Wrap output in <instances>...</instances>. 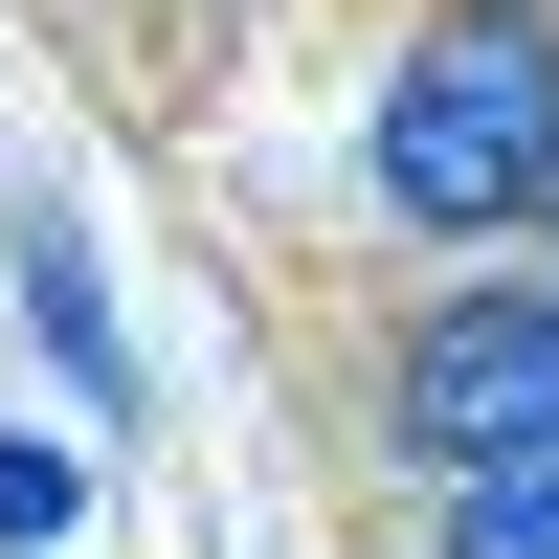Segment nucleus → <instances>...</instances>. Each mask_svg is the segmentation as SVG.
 Segmentation results:
<instances>
[{
    "mask_svg": "<svg viewBox=\"0 0 559 559\" xmlns=\"http://www.w3.org/2000/svg\"><path fill=\"white\" fill-rule=\"evenodd\" d=\"M358 202L403 247H537L559 224V0H426L358 90Z\"/></svg>",
    "mask_w": 559,
    "mask_h": 559,
    "instance_id": "obj_1",
    "label": "nucleus"
},
{
    "mask_svg": "<svg viewBox=\"0 0 559 559\" xmlns=\"http://www.w3.org/2000/svg\"><path fill=\"white\" fill-rule=\"evenodd\" d=\"M358 403H381V471H403V492L537 448V426H559V269H448V292H403Z\"/></svg>",
    "mask_w": 559,
    "mask_h": 559,
    "instance_id": "obj_2",
    "label": "nucleus"
},
{
    "mask_svg": "<svg viewBox=\"0 0 559 559\" xmlns=\"http://www.w3.org/2000/svg\"><path fill=\"white\" fill-rule=\"evenodd\" d=\"M537 247H559V224H537Z\"/></svg>",
    "mask_w": 559,
    "mask_h": 559,
    "instance_id": "obj_6",
    "label": "nucleus"
},
{
    "mask_svg": "<svg viewBox=\"0 0 559 559\" xmlns=\"http://www.w3.org/2000/svg\"><path fill=\"white\" fill-rule=\"evenodd\" d=\"M0 292H23V336H45V381H68V426H134V336H112V269H90V202H68V179H23Z\"/></svg>",
    "mask_w": 559,
    "mask_h": 559,
    "instance_id": "obj_3",
    "label": "nucleus"
},
{
    "mask_svg": "<svg viewBox=\"0 0 559 559\" xmlns=\"http://www.w3.org/2000/svg\"><path fill=\"white\" fill-rule=\"evenodd\" d=\"M90 537V426H0V559H68Z\"/></svg>",
    "mask_w": 559,
    "mask_h": 559,
    "instance_id": "obj_5",
    "label": "nucleus"
},
{
    "mask_svg": "<svg viewBox=\"0 0 559 559\" xmlns=\"http://www.w3.org/2000/svg\"><path fill=\"white\" fill-rule=\"evenodd\" d=\"M426 559H559V426L492 448V471H448L426 492Z\"/></svg>",
    "mask_w": 559,
    "mask_h": 559,
    "instance_id": "obj_4",
    "label": "nucleus"
}]
</instances>
